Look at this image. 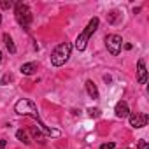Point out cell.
<instances>
[{
    "instance_id": "cell-17",
    "label": "cell",
    "mask_w": 149,
    "mask_h": 149,
    "mask_svg": "<svg viewBox=\"0 0 149 149\" xmlns=\"http://www.w3.org/2000/svg\"><path fill=\"white\" fill-rule=\"evenodd\" d=\"M139 149H149V144L146 142V140H139V146H137Z\"/></svg>"
},
{
    "instance_id": "cell-11",
    "label": "cell",
    "mask_w": 149,
    "mask_h": 149,
    "mask_svg": "<svg viewBox=\"0 0 149 149\" xmlns=\"http://www.w3.org/2000/svg\"><path fill=\"white\" fill-rule=\"evenodd\" d=\"M4 42H6V47H7V51H9L11 54H14V53H16V46H14V42H13V37H11L9 33H4Z\"/></svg>"
},
{
    "instance_id": "cell-16",
    "label": "cell",
    "mask_w": 149,
    "mask_h": 149,
    "mask_svg": "<svg viewBox=\"0 0 149 149\" xmlns=\"http://www.w3.org/2000/svg\"><path fill=\"white\" fill-rule=\"evenodd\" d=\"M11 79H13V76H11V74H6V76L2 77V81H0V84H2V86H6V84L11 81Z\"/></svg>"
},
{
    "instance_id": "cell-13",
    "label": "cell",
    "mask_w": 149,
    "mask_h": 149,
    "mask_svg": "<svg viewBox=\"0 0 149 149\" xmlns=\"http://www.w3.org/2000/svg\"><path fill=\"white\" fill-rule=\"evenodd\" d=\"M30 133L33 135V139H35V140H40V139H42V135H40V128L30 126ZM40 142H42V140H40Z\"/></svg>"
},
{
    "instance_id": "cell-15",
    "label": "cell",
    "mask_w": 149,
    "mask_h": 149,
    "mask_svg": "<svg viewBox=\"0 0 149 149\" xmlns=\"http://www.w3.org/2000/svg\"><path fill=\"white\" fill-rule=\"evenodd\" d=\"M100 109H88V116L90 118H100Z\"/></svg>"
},
{
    "instance_id": "cell-6",
    "label": "cell",
    "mask_w": 149,
    "mask_h": 149,
    "mask_svg": "<svg viewBox=\"0 0 149 149\" xmlns=\"http://www.w3.org/2000/svg\"><path fill=\"white\" fill-rule=\"evenodd\" d=\"M128 116H130V125L133 128H144L147 125V114L144 112H132Z\"/></svg>"
},
{
    "instance_id": "cell-9",
    "label": "cell",
    "mask_w": 149,
    "mask_h": 149,
    "mask_svg": "<svg viewBox=\"0 0 149 149\" xmlns=\"http://www.w3.org/2000/svg\"><path fill=\"white\" fill-rule=\"evenodd\" d=\"M19 70H21V74H23V76H32V74L37 70V63H35V61H30V63H23Z\"/></svg>"
},
{
    "instance_id": "cell-7",
    "label": "cell",
    "mask_w": 149,
    "mask_h": 149,
    "mask_svg": "<svg viewBox=\"0 0 149 149\" xmlns=\"http://www.w3.org/2000/svg\"><path fill=\"white\" fill-rule=\"evenodd\" d=\"M137 81L140 84H146L147 83V70H146L144 60H139V63H137Z\"/></svg>"
},
{
    "instance_id": "cell-18",
    "label": "cell",
    "mask_w": 149,
    "mask_h": 149,
    "mask_svg": "<svg viewBox=\"0 0 149 149\" xmlns=\"http://www.w3.org/2000/svg\"><path fill=\"white\" fill-rule=\"evenodd\" d=\"M114 147H116V144L114 142H109V144H104L100 149H114Z\"/></svg>"
},
{
    "instance_id": "cell-8",
    "label": "cell",
    "mask_w": 149,
    "mask_h": 149,
    "mask_svg": "<svg viewBox=\"0 0 149 149\" xmlns=\"http://www.w3.org/2000/svg\"><path fill=\"white\" fill-rule=\"evenodd\" d=\"M114 112H116V116H118V118H126V116L130 114V109H128V104H126L125 100H121V102H118V104H116V109H114Z\"/></svg>"
},
{
    "instance_id": "cell-19",
    "label": "cell",
    "mask_w": 149,
    "mask_h": 149,
    "mask_svg": "<svg viewBox=\"0 0 149 149\" xmlns=\"http://www.w3.org/2000/svg\"><path fill=\"white\" fill-rule=\"evenodd\" d=\"M116 16H118V13H116V11H112V13L109 14V21H111V23H114V21H116Z\"/></svg>"
},
{
    "instance_id": "cell-23",
    "label": "cell",
    "mask_w": 149,
    "mask_h": 149,
    "mask_svg": "<svg viewBox=\"0 0 149 149\" xmlns=\"http://www.w3.org/2000/svg\"><path fill=\"white\" fill-rule=\"evenodd\" d=\"M0 23H2V14H0Z\"/></svg>"
},
{
    "instance_id": "cell-5",
    "label": "cell",
    "mask_w": 149,
    "mask_h": 149,
    "mask_svg": "<svg viewBox=\"0 0 149 149\" xmlns=\"http://www.w3.org/2000/svg\"><path fill=\"white\" fill-rule=\"evenodd\" d=\"M105 46H107V51L112 54V56H118L119 51H121V46H123V39L121 35L118 33H111L105 37Z\"/></svg>"
},
{
    "instance_id": "cell-4",
    "label": "cell",
    "mask_w": 149,
    "mask_h": 149,
    "mask_svg": "<svg viewBox=\"0 0 149 149\" xmlns=\"http://www.w3.org/2000/svg\"><path fill=\"white\" fill-rule=\"evenodd\" d=\"M14 16H16V21L23 28L28 30V26L32 23V11H30V7L26 4H23V2H16L14 4Z\"/></svg>"
},
{
    "instance_id": "cell-2",
    "label": "cell",
    "mask_w": 149,
    "mask_h": 149,
    "mask_svg": "<svg viewBox=\"0 0 149 149\" xmlns=\"http://www.w3.org/2000/svg\"><path fill=\"white\" fill-rule=\"evenodd\" d=\"M70 53H72V46H70L68 42L58 44V46L53 49V53H51V63H53L54 67L65 65V63L68 61V58H70Z\"/></svg>"
},
{
    "instance_id": "cell-12",
    "label": "cell",
    "mask_w": 149,
    "mask_h": 149,
    "mask_svg": "<svg viewBox=\"0 0 149 149\" xmlns=\"http://www.w3.org/2000/svg\"><path fill=\"white\" fill-rule=\"evenodd\" d=\"M16 137H18L21 142H25V144H30V139H28V135H26L23 130H18V132H16Z\"/></svg>"
},
{
    "instance_id": "cell-3",
    "label": "cell",
    "mask_w": 149,
    "mask_h": 149,
    "mask_svg": "<svg viewBox=\"0 0 149 149\" xmlns=\"http://www.w3.org/2000/svg\"><path fill=\"white\" fill-rule=\"evenodd\" d=\"M98 18H93V19H90V23H88V26L83 30V33L77 37V40H76V49L77 51H84L86 49V44H88V40H90V37L97 32V28H98Z\"/></svg>"
},
{
    "instance_id": "cell-1",
    "label": "cell",
    "mask_w": 149,
    "mask_h": 149,
    "mask_svg": "<svg viewBox=\"0 0 149 149\" xmlns=\"http://www.w3.org/2000/svg\"><path fill=\"white\" fill-rule=\"evenodd\" d=\"M14 111H16L18 114H21V116H32L33 119H37L39 128H40L44 133H47V135H51V137H60V135H61L60 130H53V128L46 126V125L40 121V118H39V111H37V105H35L32 100H28V98H21V100H18L16 105H14Z\"/></svg>"
},
{
    "instance_id": "cell-14",
    "label": "cell",
    "mask_w": 149,
    "mask_h": 149,
    "mask_svg": "<svg viewBox=\"0 0 149 149\" xmlns=\"http://www.w3.org/2000/svg\"><path fill=\"white\" fill-rule=\"evenodd\" d=\"M14 6V2H11V0H0V7L2 9H11Z\"/></svg>"
},
{
    "instance_id": "cell-10",
    "label": "cell",
    "mask_w": 149,
    "mask_h": 149,
    "mask_svg": "<svg viewBox=\"0 0 149 149\" xmlns=\"http://www.w3.org/2000/svg\"><path fill=\"white\" fill-rule=\"evenodd\" d=\"M86 91H88V95L91 98H98V90H97V86H95V83L91 79L86 81Z\"/></svg>"
},
{
    "instance_id": "cell-22",
    "label": "cell",
    "mask_w": 149,
    "mask_h": 149,
    "mask_svg": "<svg viewBox=\"0 0 149 149\" xmlns=\"http://www.w3.org/2000/svg\"><path fill=\"white\" fill-rule=\"evenodd\" d=\"M0 61H2V53H0Z\"/></svg>"
},
{
    "instance_id": "cell-21",
    "label": "cell",
    "mask_w": 149,
    "mask_h": 149,
    "mask_svg": "<svg viewBox=\"0 0 149 149\" xmlns=\"http://www.w3.org/2000/svg\"><path fill=\"white\" fill-rule=\"evenodd\" d=\"M104 81H105V83H111L112 79H111V76H104Z\"/></svg>"
},
{
    "instance_id": "cell-20",
    "label": "cell",
    "mask_w": 149,
    "mask_h": 149,
    "mask_svg": "<svg viewBox=\"0 0 149 149\" xmlns=\"http://www.w3.org/2000/svg\"><path fill=\"white\" fill-rule=\"evenodd\" d=\"M6 144H7V142H6V139L0 140V149H6Z\"/></svg>"
}]
</instances>
